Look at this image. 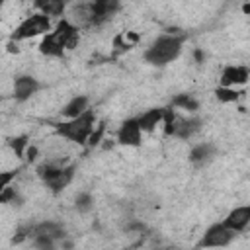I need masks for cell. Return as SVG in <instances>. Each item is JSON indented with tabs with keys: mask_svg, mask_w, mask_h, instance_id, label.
I'll list each match as a JSON object with an SVG mask.
<instances>
[{
	"mask_svg": "<svg viewBox=\"0 0 250 250\" xmlns=\"http://www.w3.org/2000/svg\"><path fill=\"white\" fill-rule=\"evenodd\" d=\"M8 146L14 150V154L18 158H25V150L29 146V137L27 135H18V137H12L8 139Z\"/></svg>",
	"mask_w": 250,
	"mask_h": 250,
	"instance_id": "603a6c76",
	"label": "cell"
},
{
	"mask_svg": "<svg viewBox=\"0 0 250 250\" xmlns=\"http://www.w3.org/2000/svg\"><path fill=\"white\" fill-rule=\"evenodd\" d=\"M195 59H197V61H199V62H201V61H203V59H205V55H203V53H201V51H199V49H197V51H195Z\"/></svg>",
	"mask_w": 250,
	"mask_h": 250,
	"instance_id": "83f0119b",
	"label": "cell"
},
{
	"mask_svg": "<svg viewBox=\"0 0 250 250\" xmlns=\"http://www.w3.org/2000/svg\"><path fill=\"white\" fill-rule=\"evenodd\" d=\"M90 10H92V27H100L107 23L121 10V0H90Z\"/></svg>",
	"mask_w": 250,
	"mask_h": 250,
	"instance_id": "ba28073f",
	"label": "cell"
},
{
	"mask_svg": "<svg viewBox=\"0 0 250 250\" xmlns=\"http://www.w3.org/2000/svg\"><path fill=\"white\" fill-rule=\"evenodd\" d=\"M164 135L166 137H176V139H191L195 133H199V129L203 127L201 117L197 115H182L178 113L176 107L166 105V113H164Z\"/></svg>",
	"mask_w": 250,
	"mask_h": 250,
	"instance_id": "277c9868",
	"label": "cell"
},
{
	"mask_svg": "<svg viewBox=\"0 0 250 250\" xmlns=\"http://www.w3.org/2000/svg\"><path fill=\"white\" fill-rule=\"evenodd\" d=\"M143 129H141V125H139V119L137 117H127V119H123L121 121V125L117 127V131H115V141H117V145H121V146H133V148H137V146H141V143H143Z\"/></svg>",
	"mask_w": 250,
	"mask_h": 250,
	"instance_id": "52a82bcc",
	"label": "cell"
},
{
	"mask_svg": "<svg viewBox=\"0 0 250 250\" xmlns=\"http://www.w3.org/2000/svg\"><path fill=\"white\" fill-rule=\"evenodd\" d=\"M242 96V92H238L236 88H229V86H217L215 88V98L221 104H234L238 102Z\"/></svg>",
	"mask_w": 250,
	"mask_h": 250,
	"instance_id": "7402d4cb",
	"label": "cell"
},
{
	"mask_svg": "<svg viewBox=\"0 0 250 250\" xmlns=\"http://www.w3.org/2000/svg\"><path fill=\"white\" fill-rule=\"evenodd\" d=\"M242 10H244L246 14H250V4H244V6H242Z\"/></svg>",
	"mask_w": 250,
	"mask_h": 250,
	"instance_id": "f1b7e54d",
	"label": "cell"
},
{
	"mask_svg": "<svg viewBox=\"0 0 250 250\" xmlns=\"http://www.w3.org/2000/svg\"><path fill=\"white\" fill-rule=\"evenodd\" d=\"M104 131H105V127H104L102 123H98V127H96V129H94V133L90 135V141H88V145H90V146L98 145V143L102 141V137H104Z\"/></svg>",
	"mask_w": 250,
	"mask_h": 250,
	"instance_id": "d4e9b609",
	"label": "cell"
},
{
	"mask_svg": "<svg viewBox=\"0 0 250 250\" xmlns=\"http://www.w3.org/2000/svg\"><path fill=\"white\" fill-rule=\"evenodd\" d=\"M35 174L51 193L59 195L74 180L76 164L68 162L66 158H45L41 164H37Z\"/></svg>",
	"mask_w": 250,
	"mask_h": 250,
	"instance_id": "6da1fadb",
	"label": "cell"
},
{
	"mask_svg": "<svg viewBox=\"0 0 250 250\" xmlns=\"http://www.w3.org/2000/svg\"><path fill=\"white\" fill-rule=\"evenodd\" d=\"M53 35L62 43V47H64L66 51L76 49L78 43H80V29H78L66 16L61 18V20L55 23V27H53Z\"/></svg>",
	"mask_w": 250,
	"mask_h": 250,
	"instance_id": "9c48e42d",
	"label": "cell"
},
{
	"mask_svg": "<svg viewBox=\"0 0 250 250\" xmlns=\"http://www.w3.org/2000/svg\"><path fill=\"white\" fill-rule=\"evenodd\" d=\"M86 109H90V98L84 96V94H78V96H72L61 109V115L64 119H70V117H78L80 113H84Z\"/></svg>",
	"mask_w": 250,
	"mask_h": 250,
	"instance_id": "d6986e66",
	"label": "cell"
},
{
	"mask_svg": "<svg viewBox=\"0 0 250 250\" xmlns=\"http://www.w3.org/2000/svg\"><path fill=\"white\" fill-rule=\"evenodd\" d=\"M18 172H20V170H8V172H2V174H0V189L6 188V186H10V182L18 176Z\"/></svg>",
	"mask_w": 250,
	"mask_h": 250,
	"instance_id": "484cf974",
	"label": "cell"
},
{
	"mask_svg": "<svg viewBox=\"0 0 250 250\" xmlns=\"http://www.w3.org/2000/svg\"><path fill=\"white\" fill-rule=\"evenodd\" d=\"M223 223H225L230 230H234V232H242V230H246V229L250 227V203L232 207V209L225 215Z\"/></svg>",
	"mask_w": 250,
	"mask_h": 250,
	"instance_id": "4fadbf2b",
	"label": "cell"
},
{
	"mask_svg": "<svg viewBox=\"0 0 250 250\" xmlns=\"http://www.w3.org/2000/svg\"><path fill=\"white\" fill-rule=\"evenodd\" d=\"M0 203L12 205V207H21L23 205V197L18 191L16 186H6V188L0 189Z\"/></svg>",
	"mask_w": 250,
	"mask_h": 250,
	"instance_id": "44dd1931",
	"label": "cell"
},
{
	"mask_svg": "<svg viewBox=\"0 0 250 250\" xmlns=\"http://www.w3.org/2000/svg\"><path fill=\"white\" fill-rule=\"evenodd\" d=\"M250 80V68L244 64H227L219 74V86L238 88Z\"/></svg>",
	"mask_w": 250,
	"mask_h": 250,
	"instance_id": "8fae6325",
	"label": "cell"
},
{
	"mask_svg": "<svg viewBox=\"0 0 250 250\" xmlns=\"http://www.w3.org/2000/svg\"><path fill=\"white\" fill-rule=\"evenodd\" d=\"M51 29H53V18H49V16H45L41 12H35L31 16H25L16 25V29L12 31L10 39L20 43V41H27V39H33V37H43Z\"/></svg>",
	"mask_w": 250,
	"mask_h": 250,
	"instance_id": "5b68a950",
	"label": "cell"
},
{
	"mask_svg": "<svg viewBox=\"0 0 250 250\" xmlns=\"http://www.w3.org/2000/svg\"><path fill=\"white\" fill-rule=\"evenodd\" d=\"M184 43H186V35H182V33H176V31L162 33L143 51V59H145V62H148L150 66H156V68L168 66L182 55Z\"/></svg>",
	"mask_w": 250,
	"mask_h": 250,
	"instance_id": "7a4b0ae2",
	"label": "cell"
},
{
	"mask_svg": "<svg viewBox=\"0 0 250 250\" xmlns=\"http://www.w3.org/2000/svg\"><path fill=\"white\" fill-rule=\"evenodd\" d=\"M66 18H68L80 31L92 29V10H90V2H78V4L68 6Z\"/></svg>",
	"mask_w": 250,
	"mask_h": 250,
	"instance_id": "5bb4252c",
	"label": "cell"
},
{
	"mask_svg": "<svg viewBox=\"0 0 250 250\" xmlns=\"http://www.w3.org/2000/svg\"><path fill=\"white\" fill-rule=\"evenodd\" d=\"M33 234H41L53 238L57 244H62V240L66 238V229L57 221H41L33 225Z\"/></svg>",
	"mask_w": 250,
	"mask_h": 250,
	"instance_id": "e0dca14e",
	"label": "cell"
},
{
	"mask_svg": "<svg viewBox=\"0 0 250 250\" xmlns=\"http://www.w3.org/2000/svg\"><path fill=\"white\" fill-rule=\"evenodd\" d=\"M2 2H6V0H2Z\"/></svg>",
	"mask_w": 250,
	"mask_h": 250,
	"instance_id": "f546056e",
	"label": "cell"
},
{
	"mask_svg": "<svg viewBox=\"0 0 250 250\" xmlns=\"http://www.w3.org/2000/svg\"><path fill=\"white\" fill-rule=\"evenodd\" d=\"M37 49H39V53H41L43 57H49V59H64V55H66V49H64L62 43L53 35V29L41 37Z\"/></svg>",
	"mask_w": 250,
	"mask_h": 250,
	"instance_id": "2e32d148",
	"label": "cell"
},
{
	"mask_svg": "<svg viewBox=\"0 0 250 250\" xmlns=\"http://www.w3.org/2000/svg\"><path fill=\"white\" fill-rule=\"evenodd\" d=\"M37 156H39V148H37L35 145H31V143H29V146H27V150H25V158H23V160L31 164V162H35V160H37Z\"/></svg>",
	"mask_w": 250,
	"mask_h": 250,
	"instance_id": "4316f807",
	"label": "cell"
},
{
	"mask_svg": "<svg viewBox=\"0 0 250 250\" xmlns=\"http://www.w3.org/2000/svg\"><path fill=\"white\" fill-rule=\"evenodd\" d=\"M215 156H217V146L213 143H209V141L193 145L189 148V154H188V158H189L193 168H205L207 164H211L215 160Z\"/></svg>",
	"mask_w": 250,
	"mask_h": 250,
	"instance_id": "7c38bea8",
	"label": "cell"
},
{
	"mask_svg": "<svg viewBox=\"0 0 250 250\" xmlns=\"http://www.w3.org/2000/svg\"><path fill=\"white\" fill-rule=\"evenodd\" d=\"M234 236L236 232L230 230L223 221H219L205 229V232L197 242V248H223V246H229L234 240Z\"/></svg>",
	"mask_w": 250,
	"mask_h": 250,
	"instance_id": "8992f818",
	"label": "cell"
},
{
	"mask_svg": "<svg viewBox=\"0 0 250 250\" xmlns=\"http://www.w3.org/2000/svg\"><path fill=\"white\" fill-rule=\"evenodd\" d=\"M98 127V115L96 111L90 107L84 113H80L78 117H70V119H62L61 123L55 125V135L76 143L80 146H86L90 141V135L94 133V129Z\"/></svg>",
	"mask_w": 250,
	"mask_h": 250,
	"instance_id": "3957f363",
	"label": "cell"
},
{
	"mask_svg": "<svg viewBox=\"0 0 250 250\" xmlns=\"http://www.w3.org/2000/svg\"><path fill=\"white\" fill-rule=\"evenodd\" d=\"M92 207H94V195L90 191H80L74 197V209L78 213H88L92 211Z\"/></svg>",
	"mask_w": 250,
	"mask_h": 250,
	"instance_id": "cb8c5ba5",
	"label": "cell"
},
{
	"mask_svg": "<svg viewBox=\"0 0 250 250\" xmlns=\"http://www.w3.org/2000/svg\"><path fill=\"white\" fill-rule=\"evenodd\" d=\"M164 113H166V107H150V109H145L141 115H137L141 129L145 133H152L164 121Z\"/></svg>",
	"mask_w": 250,
	"mask_h": 250,
	"instance_id": "ac0fdd59",
	"label": "cell"
},
{
	"mask_svg": "<svg viewBox=\"0 0 250 250\" xmlns=\"http://www.w3.org/2000/svg\"><path fill=\"white\" fill-rule=\"evenodd\" d=\"M170 105H172V107H176L178 111L197 113V109H199V100H197L193 94H189V92H180V94L172 96Z\"/></svg>",
	"mask_w": 250,
	"mask_h": 250,
	"instance_id": "ffe728a7",
	"label": "cell"
},
{
	"mask_svg": "<svg viewBox=\"0 0 250 250\" xmlns=\"http://www.w3.org/2000/svg\"><path fill=\"white\" fill-rule=\"evenodd\" d=\"M70 2L68 0H33L35 12H41L49 18H64L68 12Z\"/></svg>",
	"mask_w": 250,
	"mask_h": 250,
	"instance_id": "9a60e30c",
	"label": "cell"
},
{
	"mask_svg": "<svg viewBox=\"0 0 250 250\" xmlns=\"http://www.w3.org/2000/svg\"><path fill=\"white\" fill-rule=\"evenodd\" d=\"M41 90V82L31 76V74H18L14 78V90H12V96L18 104H25L27 100H31L37 92Z\"/></svg>",
	"mask_w": 250,
	"mask_h": 250,
	"instance_id": "30bf717a",
	"label": "cell"
}]
</instances>
